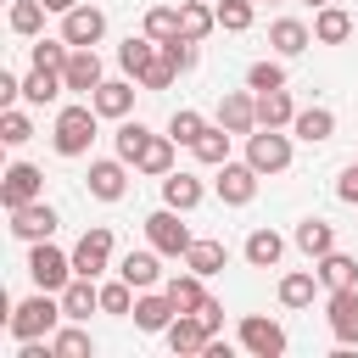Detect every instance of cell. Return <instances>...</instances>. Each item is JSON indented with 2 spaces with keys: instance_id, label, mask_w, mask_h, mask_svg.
Here are the masks:
<instances>
[{
  "instance_id": "obj_1",
  "label": "cell",
  "mask_w": 358,
  "mask_h": 358,
  "mask_svg": "<svg viewBox=\"0 0 358 358\" xmlns=\"http://www.w3.org/2000/svg\"><path fill=\"white\" fill-rule=\"evenodd\" d=\"M62 319H67V313H62V296H56V291H34V296H22V302L11 308L6 330H11L17 341H39V336H56Z\"/></svg>"
},
{
  "instance_id": "obj_2",
  "label": "cell",
  "mask_w": 358,
  "mask_h": 358,
  "mask_svg": "<svg viewBox=\"0 0 358 358\" xmlns=\"http://www.w3.org/2000/svg\"><path fill=\"white\" fill-rule=\"evenodd\" d=\"M95 123H101L95 101H84V106H62V112H56V134H50V145H56L62 157H84V151L95 145Z\"/></svg>"
},
{
  "instance_id": "obj_3",
  "label": "cell",
  "mask_w": 358,
  "mask_h": 358,
  "mask_svg": "<svg viewBox=\"0 0 358 358\" xmlns=\"http://www.w3.org/2000/svg\"><path fill=\"white\" fill-rule=\"evenodd\" d=\"M28 280H34L39 291H62V285L73 280V252H62V246H50V241H34V246H28Z\"/></svg>"
},
{
  "instance_id": "obj_4",
  "label": "cell",
  "mask_w": 358,
  "mask_h": 358,
  "mask_svg": "<svg viewBox=\"0 0 358 358\" xmlns=\"http://www.w3.org/2000/svg\"><path fill=\"white\" fill-rule=\"evenodd\" d=\"M145 241H151V246H157L162 257H185L196 235H190V229L179 224V207H168V201H162L157 213H145Z\"/></svg>"
},
{
  "instance_id": "obj_5",
  "label": "cell",
  "mask_w": 358,
  "mask_h": 358,
  "mask_svg": "<svg viewBox=\"0 0 358 358\" xmlns=\"http://www.w3.org/2000/svg\"><path fill=\"white\" fill-rule=\"evenodd\" d=\"M246 162H252L257 173H285V168H291V134H280V129H252V134H246Z\"/></svg>"
},
{
  "instance_id": "obj_6",
  "label": "cell",
  "mask_w": 358,
  "mask_h": 358,
  "mask_svg": "<svg viewBox=\"0 0 358 358\" xmlns=\"http://www.w3.org/2000/svg\"><path fill=\"white\" fill-rule=\"evenodd\" d=\"M257 168L252 162H218V173H213V190H218V201L224 207H246L252 196H257Z\"/></svg>"
},
{
  "instance_id": "obj_7",
  "label": "cell",
  "mask_w": 358,
  "mask_h": 358,
  "mask_svg": "<svg viewBox=\"0 0 358 358\" xmlns=\"http://www.w3.org/2000/svg\"><path fill=\"white\" fill-rule=\"evenodd\" d=\"M324 319H330V336L341 347H358V285H341L324 296Z\"/></svg>"
},
{
  "instance_id": "obj_8",
  "label": "cell",
  "mask_w": 358,
  "mask_h": 358,
  "mask_svg": "<svg viewBox=\"0 0 358 358\" xmlns=\"http://www.w3.org/2000/svg\"><path fill=\"white\" fill-rule=\"evenodd\" d=\"M39 196H45V173H39L34 162H11L6 179H0V201H6V213H11V207H28V201H39Z\"/></svg>"
},
{
  "instance_id": "obj_9",
  "label": "cell",
  "mask_w": 358,
  "mask_h": 358,
  "mask_svg": "<svg viewBox=\"0 0 358 358\" xmlns=\"http://www.w3.org/2000/svg\"><path fill=\"white\" fill-rule=\"evenodd\" d=\"M56 224H62V218H56V207H50L45 196H39V201H28V207H11V235H17V241H28V246H34V241H50V235H56Z\"/></svg>"
},
{
  "instance_id": "obj_10",
  "label": "cell",
  "mask_w": 358,
  "mask_h": 358,
  "mask_svg": "<svg viewBox=\"0 0 358 358\" xmlns=\"http://www.w3.org/2000/svg\"><path fill=\"white\" fill-rule=\"evenodd\" d=\"M112 263V229L106 224H95V229H84L78 235V246H73V274H90V280H101V268Z\"/></svg>"
},
{
  "instance_id": "obj_11",
  "label": "cell",
  "mask_w": 358,
  "mask_h": 358,
  "mask_svg": "<svg viewBox=\"0 0 358 358\" xmlns=\"http://www.w3.org/2000/svg\"><path fill=\"white\" fill-rule=\"evenodd\" d=\"M241 347H246L252 358H280V352H285V330H280L274 319H263V313H246V319H241Z\"/></svg>"
},
{
  "instance_id": "obj_12",
  "label": "cell",
  "mask_w": 358,
  "mask_h": 358,
  "mask_svg": "<svg viewBox=\"0 0 358 358\" xmlns=\"http://www.w3.org/2000/svg\"><path fill=\"white\" fill-rule=\"evenodd\" d=\"M218 123L229 134H252L257 129V90H224L218 95Z\"/></svg>"
},
{
  "instance_id": "obj_13",
  "label": "cell",
  "mask_w": 358,
  "mask_h": 358,
  "mask_svg": "<svg viewBox=\"0 0 358 358\" xmlns=\"http://www.w3.org/2000/svg\"><path fill=\"white\" fill-rule=\"evenodd\" d=\"M129 190V162L123 157H95L90 162V196L95 201H123Z\"/></svg>"
},
{
  "instance_id": "obj_14",
  "label": "cell",
  "mask_w": 358,
  "mask_h": 358,
  "mask_svg": "<svg viewBox=\"0 0 358 358\" xmlns=\"http://www.w3.org/2000/svg\"><path fill=\"white\" fill-rule=\"evenodd\" d=\"M101 34H106V11H101V6H73V11H62V39H67V45H101Z\"/></svg>"
},
{
  "instance_id": "obj_15",
  "label": "cell",
  "mask_w": 358,
  "mask_h": 358,
  "mask_svg": "<svg viewBox=\"0 0 358 358\" xmlns=\"http://www.w3.org/2000/svg\"><path fill=\"white\" fill-rule=\"evenodd\" d=\"M62 78H67L73 95H95V84H101V56H95V45H73Z\"/></svg>"
},
{
  "instance_id": "obj_16",
  "label": "cell",
  "mask_w": 358,
  "mask_h": 358,
  "mask_svg": "<svg viewBox=\"0 0 358 358\" xmlns=\"http://www.w3.org/2000/svg\"><path fill=\"white\" fill-rule=\"evenodd\" d=\"M56 296H62V313H67V319H90V313H101V285H95L90 274H73Z\"/></svg>"
},
{
  "instance_id": "obj_17",
  "label": "cell",
  "mask_w": 358,
  "mask_h": 358,
  "mask_svg": "<svg viewBox=\"0 0 358 358\" xmlns=\"http://www.w3.org/2000/svg\"><path fill=\"white\" fill-rule=\"evenodd\" d=\"M173 319H179V308L168 302V291H140V296H134V324H140V330L162 336Z\"/></svg>"
},
{
  "instance_id": "obj_18",
  "label": "cell",
  "mask_w": 358,
  "mask_h": 358,
  "mask_svg": "<svg viewBox=\"0 0 358 358\" xmlns=\"http://www.w3.org/2000/svg\"><path fill=\"white\" fill-rule=\"evenodd\" d=\"M201 196H207V185H201L196 173H185V168L162 173V201H168V207H179V213H196V207H201Z\"/></svg>"
},
{
  "instance_id": "obj_19",
  "label": "cell",
  "mask_w": 358,
  "mask_h": 358,
  "mask_svg": "<svg viewBox=\"0 0 358 358\" xmlns=\"http://www.w3.org/2000/svg\"><path fill=\"white\" fill-rule=\"evenodd\" d=\"M268 45H274V56H302L313 45V28L296 22V17H274L268 22Z\"/></svg>"
},
{
  "instance_id": "obj_20",
  "label": "cell",
  "mask_w": 358,
  "mask_h": 358,
  "mask_svg": "<svg viewBox=\"0 0 358 358\" xmlns=\"http://www.w3.org/2000/svg\"><path fill=\"white\" fill-rule=\"evenodd\" d=\"M90 101H95L101 117H129V112H134V84H129V78H101Z\"/></svg>"
},
{
  "instance_id": "obj_21",
  "label": "cell",
  "mask_w": 358,
  "mask_h": 358,
  "mask_svg": "<svg viewBox=\"0 0 358 358\" xmlns=\"http://www.w3.org/2000/svg\"><path fill=\"white\" fill-rule=\"evenodd\" d=\"M162 336H168V347H173L179 358H185V352H207V341H213V330H207L196 313H179V319H173Z\"/></svg>"
},
{
  "instance_id": "obj_22",
  "label": "cell",
  "mask_w": 358,
  "mask_h": 358,
  "mask_svg": "<svg viewBox=\"0 0 358 358\" xmlns=\"http://www.w3.org/2000/svg\"><path fill=\"white\" fill-rule=\"evenodd\" d=\"M313 39H319V45H347V39H352V11H341L336 0L319 6V11H313Z\"/></svg>"
},
{
  "instance_id": "obj_23",
  "label": "cell",
  "mask_w": 358,
  "mask_h": 358,
  "mask_svg": "<svg viewBox=\"0 0 358 358\" xmlns=\"http://www.w3.org/2000/svg\"><path fill=\"white\" fill-rule=\"evenodd\" d=\"M291 134L308 140V145H324V140L336 134V112H330V106H302V112L291 117Z\"/></svg>"
},
{
  "instance_id": "obj_24",
  "label": "cell",
  "mask_w": 358,
  "mask_h": 358,
  "mask_svg": "<svg viewBox=\"0 0 358 358\" xmlns=\"http://www.w3.org/2000/svg\"><path fill=\"white\" fill-rule=\"evenodd\" d=\"M157 246L151 252H123V263H117V274L134 285V291H157V280H162V268H157Z\"/></svg>"
},
{
  "instance_id": "obj_25",
  "label": "cell",
  "mask_w": 358,
  "mask_h": 358,
  "mask_svg": "<svg viewBox=\"0 0 358 358\" xmlns=\"http://www.w3.org/2000/svg\"><path fill=\"white\" fill-rule=\"evenodd\" d=\"M296 101L285 90H257V129H291Z\"/></svg>"
},
{
  "instance_id": "obj_26",
  "label": "cell",
  "mask_w": 358,
  "mask_h": 358,
  "mask_svg": "<svg viewBox=\"0 0 358 358\" xmlns=\"http://www.w3.org/2000/svg\"><path fill=\"white\" fill-rule=\"evenodd\" d=\"M151 62H157V39H151V34H129V39L117 45V67H123L129 78H140Z\"/></svg>"
},
{
  "instance_id": "obj_27",
  "label": "cell",
  "mask_w": 358,
  "mask_h": 358,
  "mask_svg": "<svg viewBox=\"0 0 358 358\" xmlns=\"http://www.w3.org/2000/svg\"><path fill=\"white\" fill-rule=\"evenodd\" d=\"M62 90H67V78H62L56 67H34V73L22 78V101H28V106H50Z\"/></svg>"
},
{
  "instance_id": "obj_28",
  "label": "cell",
  "mask_w": 358,
  "mask_h": 358,
  "mask_svg": "<svg viewBox=\"0 0 358 358\" xmlns=\"http://www.w3.org/2000/svg\"><path fill=\"white\" fill-rule=\"evenodd\" d=\"M241 252H246V263H252V268H274V263L285 257V235H274V229H252Z\"/></svg>"
},
{
  "instance_id": "obj_29",
  "label": "cell",
  "mask_w": 358,
  "mask_h": 358,
  "mask_svg": "<svg viewBox=\"0 0 358 358\" xmlns=\"http://www.w3.org/2000/svg\"><path fill=\"white\" fill-rule=\"evenodd\" d=\"M224 263H229V246L224 241H190V252H185V268H196L201 280L224 274Z\"/></svg>"
},
{
  "instance_id": "obj_30",
  "label": "cell",
  "mask_w": 358,
  "mask_h": 358,
  "mask_svg": "<svg viewBox=\"0 0 358 358\" xmlns=\"http://www.w3.org/2000/svg\"><path fill=\"white\" fill-rule=\"evenodd\" d=\"M319 285L324 291H341V285H358V257H347V252H324L319 263Z\"/></svg>"
},
{
  "instance_id": "obj_31",
  "label": "cell",
  "mask_w": 358,
  "mask_h": 358,
  "mask_svg": "<svg viewBox=\"0 0 358 358\" xmlns=\"http://www.w3.org/2000/svg\"><path fill=\"white\" fill-rule=\"evenodd\" d=\"M213 28H218V11H213L207 0H185V6H179V34H185V39L201 45Z\"/></svg>"
},
{
  "instance_id": "obj_32",
  "label": "cell",
  "mask_w": 358,
  "mask_h": 358,
  "mask_svg": "<svg viewBox=\"0 0 358 358\" xmlns=\"http://www.w3.org/2000/svg\"><path fill=\"white\" fill-rule=\"evenodd\" d=\"M112 145H117V157L134 168V162H140V151L151 145V129H145L140 117H117V134H112Z\"/></svg>"
},
{
  "instance_id": "obj_33",
  "label": "cell",
  "mask_w": 358,
  "mask_h": 358,
  "mask_svg": "<svg viewBox=\"0 0 358 358\" xmlns=\"http://www.w3.org/2000/svg\"><path fill=\"white\" fill-rule=\"evenodd\" d=\"M173 134H151V145L140 151V162H134V173H151V179H162V173H173Z\"/></svg>"
},
{
  "instance_id": "obj_34",
  "label": "cell",
  "mask_w": 358,
  "mask_h": 358,
  "mask_svg": "<svg viewBox=\"0 0 358 358\" xmlns=\"http://www.w3.org/2000/svg\"><path fill=\"white\" fill-rule=\"evenodd\" d=\"M291 241H296V246H302V252H308V257H313V263H319V257H324V252H336V229H330V224H324V218H302V224H296V235H291Z\"/></svg>"
},
{
  "instance_id": "obj_35",
  "label": "cell",
  "mask_w": 358,
  "mask_h": 358,
  "mask_svg": "<svg viewBox=\"0 0 358 358\" xmlns=\"http://www.w3.org/2000/svg\"><path fill=\"white\" fill-rule=\"evenodd\" d=\"M162 291H168V302H173L179 313H196V308L207 302V291H201V274H196V268H185V274H173V280H168Z\"/></svg>"
},
{
  "instance_id": "obj_36",
  "label": "cell",
  "mask_w": 358,
  "mask_h": 358,
  "mask_svg": "<svg viewBox=\"0 0 358 358\" xmlns=\"http://www.w3.org/2000/svg\"><path fill=\"white\" fill-rule=\"evenodd\" d=\"M50 352H56V358H90V352H95V341H90V330H78V319H73V324H56Z\"/></svg>"
},
{
  "instance_id": "obj_37",
  "label": "cell",
  "mask_w": 358,
  "mask_h": 358,
  "mask_svg": "<svg viewBox=\"0 0 358 358\" xmlns=\"http://www.w3.org/2000/svg\"><path fill=\"white\" fill-rule=\"evenodd\" d=\"M313 291H319V268H313V274H308V268H296V274H285V280H280V302H285V308H308V302H313Z\"/></svg>"
},
{
  "instance_id": "obj_38",
  "label": "cell",
  "mask_w": 358,
  "mask_h": 358,
  "mask_svg": "<svg viewBox=\"0 0 358 358\" xmlns=\"http://www.w3.org/2000/svg\"><path fill=\"white\" fill-rule=\"evenodd\" d=\"M45 11H50L45 0H17V6H11V34H17V39H39Z\"/></svg>"
},
{
  "instance_id": "obj_39",
  "label": "cell",
  "mask_w": 358,
  "mask_h": 358,
  "mask_svg": "<svg viewBox=\"0 0 358 358\" xmlns=\"http://www.w3.org/2000/svg\"><path fill=\"white\" fill-rule=\"evenodd\" d=\"M213 11H218V28L224 34H246L257 22V6L252 0H213Z\"/></svg>"
},
{
  "instance_id": "obj_40",
  "label": "cell",
  "mask_w": 358,
  "mask_h": 358,
  "mask_svg": "<svg viewBox=\"0 0 358 358\" xmlns=\"http://www.w3.org/2000/svg\"><path fill=\"white\" fill-rule=\"evenodd\" d=\"M190 151H196V162H207V168H218V162H229V129H224V123H218V129L207 123V134H201V140H196Z\"/></svg>"
},
{
  "instance_id": "obj_41",
  "label": "cell",
  "mask_w": 358,
  "mask_h": 358,
  "mask_svg": "<svg viewBox=\"0 0 358 358\" xmlns=\"http://www.w3.org/2000/svg\"><path fill=\"white\" fill-rule=\"evenodd\" d=\"M67 56H73L67 39H34V45H28V62H34V67H56V73H62Z\"/></svg>"
},
{
  "instance_id": "obj_42",
  "label": "cell",
  "mask_w": 358,
  "mask_h": 358,
  "mask_svg": "<svg viewBox=\"0 0 358 358\" xmlns=\"http://www.w3.org/2000/svg\"><path fill=\"white\" fill-rule=\"evenodd\" d=\"M168 134H173L179 145H196V140L207 134V117H201V112H190V106H179V112L168 117Z\"/></svg>"
},
{
  "instance_id": "obj_43",
  "label": "cell",
  "mask_w": 358,
  "mask_h": 358,
  "mask_svg": "<svg viewBox=\"0 0 358 358\" xmlns=\"http://www.w3.org/2000/svg\"><path fill=\"white\" fill-rule=\"evenodd\" d=\"M101 313H134V285H129L123 274L101 285Z\"/></svg>"
},
{
  "instance_id": "obj_44",
  "label": "cell",
  "mask_w": 358,
  "mask_h": 358,
  "mask_svg": "<svg viewBox=\"0 0 358 358\" xmlns=\"http://www.w3.org/2000/svg\"><path fill=\"white\" fill-rule=\"evenodd\" d=\"M145 34H151L157 45L173 39V34H179V6H151V11H145Z\"/></svg>"
},
{
  "instance_id": "obj_45",
  "label": "cell",
  "mask_w": 358,
  "mask_h": 358,
  "mask_svg": "<svg viewBox=\"0 0 358 358\" xmlns=\"http://www.w3.org/2000/svg\"><path fill=\"white\" fill-rule=\"evenodd\" d=\"M0 140H6V145H28V140H34V123H28V112L6 106V112H0Z\"/></svg>"
},
{
  "instance_id": "obj_46",
  "label": "cell",
  "mask_w": 358,
  "mask_h": 358,
  "mask_svg": "<svg viewBox=\"0 0 358 358\" xmlns=\"http://www.w3.org/2000/svg\"><path fill=\"white\" fill-rule=\"evenodd\" d=\"M246 90H285V67L280 62H252L246 67Z\"/></svg>"
},
{
  "instance_id": "obj_47",
  "label": "cell",
  "mask_w": 358,
  "mask_h": 358,
  "mask_svg": "<svg viewBox=\"0 0 358 358\" xmlns=\"http://www.w3.org/2000/svg\"><path fill=\"white\" fill-rule=\"evenodd\" d=\"M173 78H179V67H173V62L162 56V45H157V62H151V67L140 73V84H145V90H168Z\"/></svg>"
},
{
  "instance_id": "obj_48",
  "label": "cell",
  "mask_w": 358,
  "mask_h": 358,
  "mask_svg": "<svg viewBox=\"0 0 358 358\" xmlns=\"http://www.w3.org/2000/svg\"><path fill=\"white\" fill-rule=\"evenodd\" d=\"M196 319H201V324H207V330L218 336V330H224V302H218V296H207V302L196 308Z\"/></svg>"
},
{
  "instance_id": "obj_49",
  "label": "cell",
  "mask_w": 358,
  "mask_h": 358,
  "mask_svg": "<svg viewBox=\"0 0 358 358\" xmlns=\"http://www.w3.org/2000/svg\"><path fill=\"white\" fill-rule=\"evenodd\" d=\"M336 196L358 207V162H347V168H341V179H336Z\"/></svg>"
},
{
  "instance_id": "obj_50",
  "label": "cell",
  "mask_w": 358,
  "mask_h": 358,
  "mask_svg": "<svg viewBox=\"0 0 358 358\" xmlns=\"http://www.w3.org/2000/svg\"><path fill=\"white\" fill-rule=\"evenodd\" d=\"M45 6H50V11H73L78 0H45Z\"/></svg>"
},
{
  "instance_id": "obj_51",
  "label": "cell",
  "mask_w": 358,
  "mask_h": 358,
  "mask_svg": "<svg viewBox=\"0 0 358 358\" xmlns=\"http://www.w3.org/2000/svg\"><path fill=\"white\" fill-rule=\"evenodd\" d=\"M308 6H330V0H308Z\"/></svg>"
},
{
  "instance_id": "obj_52",
  "label": "cell",
  "mask_w": 358,
  "mask_h": 358,
  "mask_svg": "<svg viewBox=\"0 0 358 358\" xmlns=\"http://www.w3.org/2000/svg\"><path fill=\"white\" fill-rule=\"evenodd\" d=\"M352 162H358V157H352Z\"/></svg>"
}]
</instances>
